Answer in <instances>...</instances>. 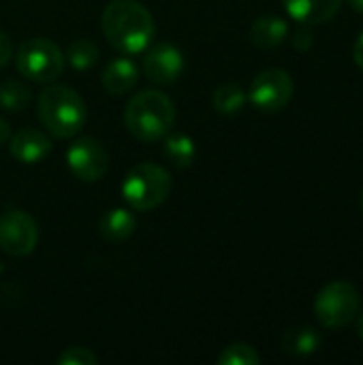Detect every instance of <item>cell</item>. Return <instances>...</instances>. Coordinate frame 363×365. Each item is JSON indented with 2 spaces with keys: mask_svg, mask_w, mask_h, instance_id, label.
I'll use <instances>...</instances> for the list:
<instances>
[{
  "mask_svg": "<svg viewBox=\"0 0 363 365\" xmlns=\"http://www.w3.org/2000/svg\"><path fill=\"white\" fill-rule=\"evenodd\" d=\"M362 297L355 284L334 280L325 284L315 299V317L325 329H342L359 317Z\"/></svg>",
  "mask_w": 363,
  "mask_h": 365,
  "instance_id": "5",
  "label": "cell"
},
{
  "mask_svg": "<svg viewBox=\"0 0 363 365\" xmlns=\"http://www.w3.org/2000/svg\"><path fill=\"white\" fill-rule=\"evenodd\" d=\"M357 334H359V338H362L363 342V314L359 317V321H357Z\"/></svg>",
  "mask_w": 363,
  "mask_h": 365,
  "instance_id": "28",
  "label": "cell"
},
{
  "mask_svg": "<svg viewBox=\"0 0 363 365\" xmlns=\"http://www.w3.org/2000/svg\"><path fill=\"white\" fill-rule=\"evenodd\" d=\"M101 58V51L98 47L88 41V38H77L73 41L66 51H64V62H68L75 71H88L92 68Z\"/></svg>",
  "mask_w": 363,
  "mask_h": 365,
  "instance_id": "20",
  "label": "cell"
},
{
  "mask_svg": "<svg viewBox=\"0 0 363 365\" xmlns=\"http://www.w3.org/2000/svg\"><path fill=\"white\" fill-rule=\"evenodd\" d=\"M282 4L297 24L319 26L338 15L342 0H282Z\"/></svg>",
  "mask_w": 363,
  "mask_h": 365,
  "instance_id": "12",
  "label": "cell"
},
{
  "mask_svg": "<svg viewBox=\"0 0 363 365\" xmlns=\"http://www.w3.org/2000/svg\"><path fill=\"white\" fill-rule=\"evenodd\" d=\"M355 62H357V66L363 71V32L359 34L357 43H355Z\"/></svg>",
  "mask_w": 363,
  "mask_h": 365,
  "instance_id": "26",
  "label": "cell"
},
{
  "mask_svg": "<svg viewBox=\"0 0 363 365\" xmlns=\"http://www.w3.org/2000/svg\"><path fill=\"white\" fill-rule=\"evenodd\" d=\"M321 336L312 327H293L282 336V351L291 357H308L321 349Z\"/></svg>",
  "mask_w": 363,
  "mask_h": 365,
  "instance_id": "16",
  "label": "cell"
},
{
  "mask_svg": "<svg viewBox=\"0 0 363 365\" xmlns=\"http://www.w3.org/2000/svg\"><path fill=\"white\" fill-rule=\"evenodd\" d=\"M246 92L237 83H223L214 90L212 105L220 115H235L244 109L246 105Z\"/></svg>",
  "mask_w": 363,
  "mask_h": 365,
  "instance_id": "18",
  "label": "cell"
},
{
  "mask_svg": "<svg viewBox=\"0 0 363 365\" xmlns=\"http://www.w3.org/2000/svg\"><path fill=\"white\" fill-rule=\"evenodd\" d=\"M312 41H315V34H312L310 26L300 24V28L293 32V47L300 49V51H306V49L312 47Z\"/></svg>",
  "mask_w": 363,
  "mask_h": 365,
  "instance_id": "23",
  "label": "cell"
},
{
  "mask_svg": "<svg viewBox=\"0 0 363 365\" xmlns=\"http://www.w3.org/2000/svg\"><path fill=\"white\" fill-rule=\"evenodd\" d=\"M96 355L86 346H71L58 357V365H96Z\"/></svg>",
  "mask_w": 363,
  "mask_h": 365,
  "instance_id": "22",
  "label": "cell"
},
{
  "mask_svg": "<svg viewBox=\"0 0 363 365\" xmlns=\"http://www.w3.org/2000/svg\"><path fill=\"white\" fill-rule=\"evenodd\" d=\"M2 272H4V267H2V265H0V274H2Z\"/></svg>",
  "mask_w": 363,
  "mask_h": 365,
  "instance_id": "30",
  "label": "cell"
},
{
  "mask_svg": "<svg viewBox=\"0 0 363 365\" xmlns=\"http://www.w3.org/2000/svg\"><path fill=\"white\" fill-rule=\"evenodd\" d=\"M293 92H295L293 77L285 68H265L252 79L248 96L257 109L265 113H274L289 105Z\"/></svg>",
  "mask_w": 363,
  "mask_h": 365,
  "instance_id": "7",
  "label": "cell"
},
{
  "mask_svg": "<svg viewBox=\"0 0 363 365\" xmlns=\"http://www.w3.org/2000/svg\"><path fill=\"white\" fill-rule=\"evenodd\" d=\"M36 113L41 124L56 139L75 137L88 120V109L83 98L73 88L56 86V83L47 86L39 94Z\"/></svg>",
  "mask_w": 363,
  "mask_h": 365,
  "instance_id": "3",
  "label": "cell"
},
{
  "mask_svg": "<svg viewBox=\"0 0 363 365\" xmlns=\"http://www.w3.org/2000/svg\"><path fill=\"white\" fill-rule=\"evenodd\" d=\"M359 203H362V212H363V192H362V201H359Z\"/></svg>",
  "mask_w": 363,
  "mask_h": 365,
  "instance_id": "29",
  "label": "cell"
},
{
  "mask_svg": "<svg viewBox=\"0 0 363 365\" xmlns=\"http://www.w3.org/2000/svg\"><path fill=\"white\" fill-rule=\"evenodd\" d=\"M143 73L154 83H173L184 73V56L171 43H158L143 58Z\"/></svg>",
  "mask_w": 363,
  "mask_h": 365,
  "instance_id": "10",
  "label": "cell"
},
{
  "mask_svg": "<svg viewBox=\"0 0 363 365\" xmlns=\"http://www.w3.org/2000/svg\"><path fill=\"white\" fill-rule=\"evenodd\" d=\"M287 36H289V26L278 15H261L259 19H255L250 28V41L261 49H276L285 43Z\"/></svg>",
  "mask_w": 363,
  "mask_h": 365,
  "instance_id": "14",
  "label": "cell"
},
{
  "mask_svg": "<svg viewBox=\"0 0 363 365\" xmlns=\"http://www.w3.org/2000/svg\"><path fill=\"white\" fill-rule=\"evenodd\" d=\"M9 139H11V124L0 118V145L9 143Z\"/></svg>",
  "mask_w": 363,
  "mask_h": 365,
  "instance_id": "25",
  "label": "cell"
},
{
  "mask_svg": "<svg viewBox=\"0 0 363 365\" xmlns=\"http://www.w3.org/2000/svg\"><path fill=\"white\" fill-rule=\"evenodd\" d=\"M11 156L24 165L43 163L51 152V137L39 128H21L9 139Z\"/></svg>",
  "mask_w": 363,
  "mask_h": 365,
  "instance_id": "11",
  "label": "cell"
},
{
  "mask_svg": "<svg viewBox=\"0 0 363 365\" xmlns=\"http://www.w3.org/2000/svg\"><path fill=\"white\" fill-rule=\"evenodd\" d=\"M137 229V216L126 210V207H113L107 214H103L101 222H98V233L103 240L118 244L128 240Z\"/></svg>",
  "mask_w": 363,
  "mask_h": 365,
  "instance_id": "15",
  "label": "cell"
},
{
  "mask_svg": "<svg viewBox=\"0 0 363 365\" xmlns=\"http://www.w3.org/2000/svg\"><path fill=\"white\" fill-rule=\"evenodd\" d=\"M165 156L180 169H188L195 163L197 156V148L193 137L184 135V133H175V135H167L165 137Z\"/></svg>",
  "mask_w": 363,
  "mask_h": 365,
  "instance_id": "17",
  "label": "cell"
},
{
  "mask_svg": "<svg viewBox=\"0 0 363 365\" xmlns=\"http://www.w3.org/2000/svg\"><path fill=\"white\" fill-rule=\"evenodd\" d=\"M137 79H139V66L137 62L131 58V56H120V58H113L105 71H103V88L111 94V96H122L126 92H131L135 86H137Z\"/></svg>",
  "mask_w": 363,
  "mask_h": 365,
  "instance_id": "13",
  "label": "cell"
},
{
  "mask_svg": "<svg viewBox=\"0 0 363 365\" xmlns=\"http://www.w3.org/2000/svg\"><path fill=\"white\" fill-rule=\"evenodd\" d=\"M39 244L36 220L24 210H6L0 216V248L11 257H26Z\"/></svg>",
  "mask_w": 363,
  "mask_h": 365,
  "instance_id": "8",
  "label": "cell"
},
{
  "mask_svg": "<svg viewBox=\"0 0 363 365\" xmlns=\"http://www.w3.org/2000/svg\"><path fill=\"white\" fill-rule=\"evenodd\" d=\"M171 188H173L171 173L154 163H141L133 167L122 182L124 201L135 212H150L163 205Z\"/></svg>",
  "mask_w": 363,
  "mask_h": 365,
  "instance_id": "4",
  "label": "cell"
},
{
  "mask_svg": "<svg viewBox=\"0 0 363 365\" xmlns=\"http://www.w3.org/2000/svg\"><path fill=\"white\" fill-rule=\"evenodd\" d=\"M124 124L128 133L143 143L160 141L171 133L175 124V105L167 94L158 90L137 92L126 103Z\"/></svg>",
  "mask_w": 363,
  "mask_h": 365,
  "instance_id": "2",
  "label": "cell"
},
{
  "mask_svg": "<svg viewBox=\"0 0 363 365\" xmlns=\"http://www.w3.org/2000/svg\"><path fill=\"white\" fill-rule=\"evenodd\" d=\"M261 355L250 344H231L218 355V365H259Z\"/></svg>",
  "mask_w": 363,
  "mask_h": 365,
  "instance_id": "21",
  "label": "cell"
},
{
  "mask_svg": "<svg viewBox=\"0 0 363 365\" xmlns=\"http://www.w3.org/2000/svg\"><path fill=\"white\" fill-rule=\"evenodd\" d=\"M15 64L21 77L36 83H51L64 71V53L49 38H28L19 47Z\"/></svg>",
  "mask_w": 363,
  "mask_h": 365,
  "instance_id": "6",
  "label": "cell"
},
{
  "mask_svg": "<svg viewBox=\"0 0 363 365\" xmlns=\"http://www.w3.org/2000/svg\"><path fill=\"white\" fill-rule=\"evenodd\" d=\"M347 2H349L357 13H363V0H347Z\"/></svg>",
  "mask_w": 363,
  "mask_h": 365,
  "instance_id": "27",
  "label": "cell"
},
{
  "mask_svg": "<svg viewBox=\"0 0 363 365\" xmlns=\"http://www.w3.org/2000/svg\"><path fill=\"white\" fill-rule=\"evenodd\" d=\"M32 101V92L30 88L19 81V79H6L0 83V107L15 113V111H24Z\"/></svg>",
  "mask_w": 363,
  "mask_h": 365,
  "instance_id": "19",
  "label": "cell"
},
{
  "mask_svg": "<svg viewBox=\"0 0 363 365\" xmlns=\"http://www.w3.org/2000/svg\"><path fill=\"white\" fill-rule=\"evenodd\" d=\"M13 58V41L9 34H4L0 30V66L9 64V60Z\"/></svg>",
  "mask_w": 363,
  "mask_h": 365,
  "instance_id": "24",
  "label": "cell"
},
{
  "mask_svg": "<svg viewBox=\"0 0 363 365\" xmlns=\"http://www.w3.org/2000/svg\"><path fill=\"white\" fill-rule=\"evenodd\" d=\"M66 165L81 182H98L109 167L105 145L94 137H81L66 150Z\"/></svg>",
  "mask_w": 363,
  "mask_h": 365,
  "instance_id": "9",
  "label": "cell"
},
{
  "mask_svg": "<svg viewBox=\"0 0 363 365\" xmlns=\"http://www.w3.org/2000/svg\"><path fill=\"white\" fill-rule=\"evenodd\" d=\"M101 26L109 45L126 56L145 51L156 34L152 13L137 0H111L103 11Z\"/></svg>",
  "mask_w": 363,
  "mask_h": 365,
  "instance_id": "1",
  "label": "cell"
}]
</instances>
